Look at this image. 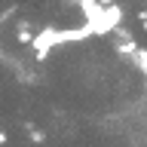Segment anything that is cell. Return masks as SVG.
Segmentation results:
<instances>
[{"mask_svg":"<svg viewBox=\"0 0 147 147\" xmlns=\"http://www.w3.org/2000/svg\"><path fill=\"white\" fill-rule=\"evenodd\" d=\"M95 31H92V25L86 22V25L80 28H64V31H55V28H46V31H40V34H34V40H31V46H34L37 52V61H43L46 52L52 49V46H64V43H80V40H86V37H92Z\"/></svg>","mask_w":147,"mask_h":147,"instance_id":"obj_1","label":"cell"},{"mask_svg":"<svg viewBox=\"0 0 147 147\" xmlns=\"http://www.w3.org/2000/svg\"><path fill=\"white\" fill-rule=\"evenodd\" d=\"M119 22H123V9L119 6H104L101 16L92 22V31H95V34H110V31H117Z\"/></svg>","mask_w":147,"mask_h":147,"instance_id":"obj_2","label":"cell"},{"mask_svg":"<svg viewBox=\"0 0 147 147\" xmlns=\"http://www.w3.org/2000/svg\"><path fill=\"white\" fill-rule=\"evenodd\" d=\"M101 9H104V6H101L98 0H80V12H83V18H86L89 25L101 16Z\"/></svg>","mask_w":147,"mask_h":147,"instance_id":"obj_3","label":"cell"},{"mask_svg":"<svg viewBox=\"0 0 147 147\" xmlns=\"http://www.w3.org/2000/svg\"><path fill=\"white\" fill-rule=\"evenodd\" d=\"M34 34H31V25L28 22H18V43H31Z\"/></svg>","mask_w":147,"mask_h":147,"instance_id":"obj_4","label":"cell"},{"mask_svg":"<svg viewBox=\"0 0 147 147\" xmlns=\"http://www.w3.org/2000/svg\"><path fill=\"white\" fill-rule=\"evenodd\" d=\"M28 138H31L34 144H43V141H46V132H43V129H37V126H31V123H28Z\"/></svg>","mask_w":147,"mask_h":147,"instance_id":"obj_5","label":"cell"},{"mask_svg":"<svg viewBox=\"0 0 147 147\" xmlns=\"http://www.w3.org/2000/svg\"><path fill=\"white\" fill-rule=\"evenodd\" d=\"M6 141H9V138H6V132H0V144H6Z\"/></svg>","mask_w":147,"mask_h":147,"instance_id":"obj_6","label":"cell"}]
</instances>
